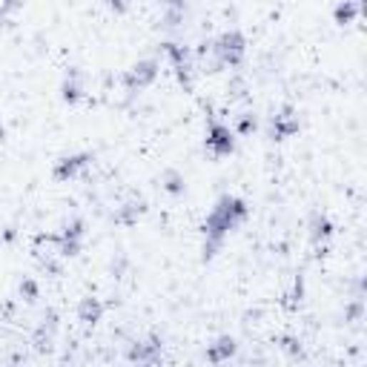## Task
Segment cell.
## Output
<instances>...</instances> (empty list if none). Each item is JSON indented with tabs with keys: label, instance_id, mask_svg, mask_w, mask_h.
I'll use <instances>...</instances> for the list:
<instances>
[{
	"label": "cell",
	"instance_id": "obj_1",
	"mask_svg": "<svg viewBox=\"0 0 367 367\" xmlns=\"http://www.w3.org/2000/svg\"><path fill=\"white\" fill-rule=\"evenodd\" d=\"M247 216H250V207H247L241 198H236V196H221V198L216 201V207L210 210V216L204 218V227H201V233H204L201 261H204V264L213 261V258L221 253L227 236H230L236 227H241V224L247 221Z\"/></svg>",
	"mask_w": 367,
	"mask_h": 367
},
{
	"label": "cell",
	"instance_id": "obj_2",
	"mask_svg": "<svg viewBox=\"0 0 367 367\" xmlns=\"http://www.w3.org/2000/svg\"><path fill=\"white\" fill-rule=\"evenodd\" d=\"M244 55H247V38L238 32V29H230L224 35H218L213 41V52L207 55L210 58V69L207 72H218V69H236L244 64ZM204 58V61H207Z\"/></svg>",
	"mask_w": 367,
	"mask_h": 367
},
{
	"label": "cell",
	"instance_id": "obj_3",
	"mask_svg": "<svg viewBox=\"0 0 367 367\" xmlns=\"http://www.w3.org/2000/svg\"><path fill=\"white\" fill-rule=\"evenodd\" d=\"M204 149L213 158H230L236 152V132L230 124H224L218 115L207 118V132H204Z\"/></svg>",
	"mask_w": 367,
	"mask_h": 367
},
{
	"label": "cell",
	"instance_id": "obj_4",
	"mask_svg": "<svg viewBox=\"0 0 367 367\" xmlns=\"http://www.w3.org/2000/svg\"><path fill=\"white\" fill-rule=\"evenodd\" d=\"M158 75H161V64H158L155 58H144V61H138V64L124 75V89H126L129 95H138V92L149 89V86L158 81Z\"/></svg>",
	"mask_w": 367,
	"mask_h": 367
},
{
	"label": "cell",
	"instance_id": "obj_5",
	"mask_svg": "<svg viewBox=\"0 0 367 367\" xmlns=\"http://www.w3.org/2000/svg\"><path fill=\"white\" fill-rule=\"evenodd\" d=\"M95 158H92V152H75V155H64V158H58L55 161V166H52V178L55 181H72V178H78L89 164H92Z\"/></svg>",
	"mask_w": 367,
	"mask_h": 367
},
{
	"label": "cell",
	"instance_id": "obj_6",
	"mask_svg": "<svg viewBox=\"0 0 367 367\" xmlns=\"http://www.w3.org/2000/svg\"><path fill=\"white\" fill-rule=\"evenodd\" d=\"M298 129H301V121H298V115H296L293 106H281L270 118V138L273 141H287V138L298 135Z\"/></svg>",
	"mask_w": 367,
	"mask_h": 367
},
{
	"label": "cell",
	"instance_id": "obj_7",
	"mask_svg": "<svg viewBox=\"0 0 367 367\" xmlns=\"http://www.w3.org/2000/svg\"><path fill=\"white\" fill-rule=\"evenodd\" d=\"M333 233H336V227H333L330 216L313 213V218H310V244H313L316 256H327V244H330Z\"/></svg>",
	"mask_w": 367,
	"mask_h": 367
},
{
	"label": "cell",
	"instance_id": "obj_8",
	"mask_svg": "<svg viewBox=\"0 0 367 367\" xmlns=\"http://www.w3.org/2000/svg\"><path fill=\"white\" fill-rule=\"evenodd\" d=\"M161 350H164L161 336H149V338H144V341L129 344L126 358H129V361H135V364H155V361L161 358Z\"/></svg>",
	"mask_w": 367,
	"mask_h": 367
},
{
	"label": "cell",
	"instance_id": "obj_9",
	"mask_svg": "<svg viewBox=\"0 0 367 367\" xmlns=\"http://www.w3.org/2000/svg\"><path fill=\"white\" fill-rule=\"evenodd\" d=\"M104 313H106V304L101 298H95V296H84L78 301V307H75V316H78V321L84 327H95L104 318Z\"/></svg>",
	"mask_w": 367,
	"mask_h": 367
},
{
	"label": "cell",
	"instance_id": "obj_10",
	"mask_svg": "<svg viewBox=\"0 0 367 367\" xmlns=\"http://www.w3.org/2000/svg\"><path fill=\"white\" fill-rule=\"evenodd\" d=\"M236 353H238V341H236L230 333H224V336H218L213 344H207V361H210V364H224V361H230Z\"/></svg>",
	"mask_w": 367,
	"mask_h": 367
},
{
	"label": "cell",
	"instance_id": "obj_11",
	"mask_svg": "<svg viewBox=\"0 0 367 367\" xmlns=\"http://www.w3.org/2000/svg\"><path fill=\"white\" fill-rule=\"evenodd\" d=\"M61 98H64V104H69V106H75V104L84 98V75H81L78 66H69V69H66V78H64V84H61Z\"/></svg>",
	"mask_w": 367,
	"mask_h": 367
},
{
	"label": "cell",
	"instance_id": "obj_12",
	"mask_svg": "<svg viewBox=\"0 0 367 367\" xmlns=\"http://www.w3.org/2000/svg\"><path fill=\"white\" fill-rule=\"evenodd\" d=\"M55 333H58V313L55 310H46V316H44V321H41V327L35 330V350H41V353H46V350H52V341H55Z\"/></svg>",
	"mask_w": 367,
	"mask_h": 367
},
{
	"label": "cell",
	"instance_id": "obj_13",
	"mask_svg": "<svg viewBox=\"0 0 367 367\" xmlns=\"http://www.w3.org/2000/svg\"><path fill=\"white\" fill-rule=\"evenodd\" d=\"M146 213V201H141V198H132V201H126V204H121L118 210H115V224H121V227H132V224H138V218Z\"/></svg>",
	"mask_w": 367,
	"mask_h": 367
},
{
	"label": "cell",
	"instance_id": "obj_14",
	"mask_svg": "<svg viewBox=\"0 0 367 367\" xmlns=\"http://www.w3.org/2000/svg\"><path fill=\"white\" fill-rule=\"evenodd\" d=\"M364 6H358V0H338L336 9H333V24L336 26H350L361 18Z\"/></svg>",
	"mask_w": 367,
	"mask_h": 367
},
{
	"label": "cell",
	"instance_id": "obj_15",
	"mask_svg": "<svg viewBox=\"0 0 367 367\" xmlns=\"http://www.w3.org/2000/svg\"><path fill=\"white\" fill-rule=\"evenodd\" d=\"M161 190L166 193V196H172V198H178V196H184L187 193V178H184L178 169H164V175H161Z\"/></svg>",
	"mask_w": 367,
	"mask_h": 367
},
{
	"label": "cell",
	"instance_id": "obj_16",
	"mask_svg": "<svg viewBox=\"0 0 367 367\" xmlns=\"http://www.w3.org/2000/svg\"><path fill=\"white\" fill-rule=\"evenodd\" d=\"M278 341V347L293 358V361H298V358H304V347H301V341L296 338V336H278L276 338Z\"/></svg>",
	"mask_w": 367,
	"mask_h": 367
},
{
	"label": "cell",
	"instance_id": "obj_17",
	"mask_svg": "<svg viewBox=\"0 0 367 367\" xmlns=\"http://www.w3.org/2000/svg\"><path fill=\"white\" fill-rule=\"evenodd\" d=\"M61 236L64 238H86V221L84 218H69V221H64V227H61Z\"/></svg>",
	"mask_w": 367,
	"mask_h": 367
},
{
	"label": "cell",
	"instance_id": "obj_18",
	"mask_svg": "<svg viewBox=\"0 0 367 367\" xmlns=\"http://www.w3.org/2000/svg\"><path fill=\"white\" fill-rule=\"evenodd\" d=\"M24 6H26V0H0V24L9 26V18L24 12Z\"/></svg>",
	"mask_w": 367,
	"mask_h": 367
},
{
	"label": "cell",
	"instance_id": "obj_19",
	"mask_svg": "<svg viewBox=\"0 0 367 367\" xmlns=\"http://www.w3.org/2000/svg\"><path fill=\"white\" fill-rule=\"evenodd\" d=\"M258 129V121H256V115L253 112H244V115H238L236 118V135H253Z\"/></svg>",
	"mask_w": 367,
	"mask_h": 367
},
{
	"label": "cell",
	"instance_id": "obj_20",
	"mask_svg": "<svg viewBox=\"0 0 367 367\" xmlns=\"http://www.w3.org/2000/svg\"><path fill=\"white\" fill-rule=\"evenodd\" d=\"M361 316H364V298H350V304L344 307V321L347 324H356V321H361Z\"/></svg>",
	"mask_w": 367,
	"mask_h": 367
},
{
	"label": "cell",
	"instance_id": "obj_21",
	"mask_svg": "<svg viewBox=\"0 0 367 367\" xmlns=\"http://www.w3.org/2000/svg\"><path fill=\"white\" fill-rule=\"evenodd\" d=\"M184 18H187V12H175V9H164V15H161V26L164 29H181V24H184Z\"/></svg>",
	"mask_w": 367,
	"mask_h": 367
},
{
	"label": "cell",
	"instance_id": "obj_22",
	"mask_svg": "<svg viewBox=\"0 0 367 367\" xmlns=\"http://www.w3.org/2000/svg\"><path fill=\"white\" fill-rule=\"evenodd\" d=\"M18 293H21V298H24V301H29V304H32V301L41 296V287H38V281H35V278H24V281H21V287H18Z\"/></svg>",
	"mask_w": 367,
	"mask_h": 367
},
{
	"label": "cell",
	"instance_id": "obj_23",
	"mask_svg": "<svg viewBox=\"0 0 367 367\" xmlns=\"http://www.w3.org/2000/svg\"><path fill=\"white\" fill-rule=\"evenodd\" d=\"M287 298H290V301H287V307H298V304H301V298H304V276H301V273L296 276V281H293V293H290Z\"/></svg>",
	"mask_w": 367,
	"mask_h": 367
},
{
	"label": "cell",
	"instance_id": "obj_24",
	"mask_svg": "<svg viewBox=\"0 0 367 367\" xmlns=\"http://www.w3.org/2000/svg\"><path fill=\"white\" fill-rule=\"evenodd\" d=\"M109 270H112V278H124V276H126V270H129V258H126L124 253H118V256L112 258Z\"/></svg>",
	"mask_w": 367,
	"mask_h": 367
},
{
	"label": "cell",
	"instance_id": "obj_25",
	"mask_svg": "<svg viewBox=\"0 0 367 367\" xmlns=\"http://www.w3.org/2000/svg\"><path fill=\"white\" fill-rule=\"evenodd\" d=\"M230 98H236V101H241V98H247V84H244V78L241 75H233V81H230Z\"/></svg>",
	"mask_w": 367,
	"mask_h": 367
},
{
	"label": "cell",
	"instance_id": "obj_26",
	"mask_svg": "<svg viewBox=\"0 0 367 367\" xmlns=\"http://www.w3.org/2000/svg\"><path fill=\"white\" fill-rule=\"evenodd\" d=\"M161 6L164 9H175V12H187L190 0H161Z\"/></svg>",
	"mask_w": 367,
	"mask_h": 367
},
{
	"label": "cell",
	"instance_id": "obj_27",
	"mask_svg": "<svg viewBox=\"0 0 367 367\" xmlns=\"http://www.w3.org/2000/svg\"><path fill=\"white\" fill-rule=\"evenodd\" d=\"M129 4H132V0H109V9L115 15H126L129 12Z\"/></svg>",
	"mask_w": 367,
	"mask_h": 367
},
{
	"label": "cell",
	"instance_id": "obj_28",
	"mask_svg": "<svg viewBox=\"0 0 367 367\" xmlns=\"http://www.w3.org/2000/svg\"><path fill=\"white\" fill-rule=\"evenodd\" d=\"M4 141H6V126L0 124V144H4Z\"/></svg>",
	"mask_w": 367,
	"mask_h": 367
}]
</instances>
